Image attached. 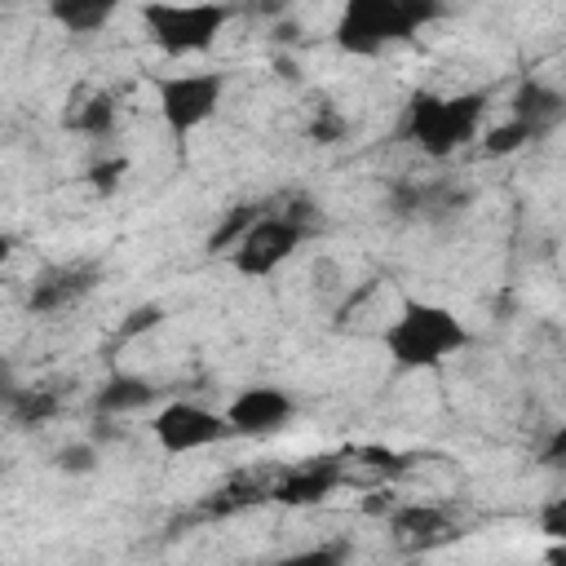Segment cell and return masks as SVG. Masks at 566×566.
Masks as SVG:
<instances>
[{
	"label": "cell",
	"instance_id": "6da1fadb",
	"mask_svg": "<svg viewBox=\"0 0 566 566\" xmlns=\"http://www.w3.org/2000/svg\"><path fill=\"white\" fill-rule=\"evenodd\" d=\"M469 345V327L447 310V305H433V301H416V296H402L398 305V318L385 327V349L398 367L407 371H424V367H438L447 363L451 354H460Z\"/></svg>",
	"mask_w": 566,
	"mask_h": 566
},
{
	"label": "cell",
	"instance_id": "7a4b0ae2",
	"mask_svg": "<svg viewBox=\"0 0 566 566\" xmlns=\"http://www.w3.org/2000/svg\"><path fill=\"white\" fill-rule=\"evenodd\" d=\"M491 93L473 88V93H455V97H438V93H411L407 115H402V137L416 142L429 159H447L455 155L482 124Z\"/></svg>",
	"mask_w": 566,
	"mask_h": 566
},
{
	"label": "cell",
	"instance_id": "3957f363",
	"mask_svg": "<svg viewBox=\"0 0 566 566\" xmlns=\"http://www.w3.org/2000/svg\"><path fill=\"white\" fill-rule=\"evenodd\" d=\"M234 18V4L226 0H146L142 4V27L150 31L155 49L168 57H186V53H203L212 49V40L226 31V22Z\"/></svg>",
	"mask_w": 566,
	"mask_h": 566
},
{
	"label": "cell",
	"instance_id": "277c9868",
	"mask_svg": "<svg viewBox=\"0 0 566 566\" xmlns=\"http://www.w3.org/2000/svg\"><path fill=\"white\" fill-rule=\"evenodd\" d=\"M416 22L407 18L402 0H345L340 18H336V49L349 57H376L385 44L394 40H411Z\"/></svg>",
	"mask_w": 566,
	"mask_h": 566
},
{
	"label": "cell",
	"instance_id": "5b68a950",
	"mask_svg": "<svg viewBox=\"0 0 566 566\" xmlns=\"http://www.w3.org/2000/svg\"><path fill=\"white\" fill-rule=\"evenodd\" d=\"M310 234H318V230L301 226V221L287 217V212H261V217L239 234V243L230 248V265H234L239 274H248V279H265V274H274Z\"/></svg>",
	"mask_w": 566,
	"mask_h": 566
},
{
	"label": "cell",
	"instance_id": "8992f818",
	"mask_svg": "<svg viewBox=\"0 0 566 566\" xmlns=\"http://www.w3.org/2000/svg\"><path fill=\"white\" fill-rule=\"evenodd\" d=\"M159 97V115L168 124V133L186 137L199 124H208L226 97V71H190V75H164L155 84Z\"/></svg>",
	"mask_w": 566,
	"mask_h": 566
},
{
	"label": "cell",
	"instance_id": "52a82bcc",
	"mask_svg": "<svg viewBox=\"0 0 566 566\" xmlns=\"http://www.w3.org/2000/svg\"><path fill=\"white\" fill-rule=\"evenodd\" d=\"M155 429V442L168 451V455H186V451H203V447H217L230 438V420L226 411H212V407H199V402H168L155 411L150 420Z\"/></svg>",
	"mask_w": 566,
	"mask_h": 566
},
{
	"label": "cell",
	"instance_id": "ba28073f",
	"mask_svg": "<svg viewBox=\"0 0 566 566\" xmlns=\"http://www.w3.org/2000/svg\"><path fill=\"white\" fill-rule=\"evenodd\" d=\"M292 416H296L292 394H283V389H274V385H248V389H239V394L230 398V407H226L230 433H248V438L279 433Z\"/></svg>",
	"mask_w": 566,
	"mask_h": 566
},
{
	"label": "cell",
	"instance_id": "9c48e42d",
	"mask_svg": "<svg viewBox=\"0 0 566 566\" xmlns=\"http://www.w3.org/2000/svg\"><path fill=\"white\" fill-rule=\"evenodd\" d=\"M102 279V265L97 261H66V265H53L44 270L31 292H27V310L31 314H62L71 305H80Z\"/></svg>",
	"mask_w": 566,
	"mask_h": 566
},
{
	"label": "cell",
	"instance_id": "30bf717a",
	"mask_svg": "<svg viewBox=\"0 0 566 566\" xmlns=\"http://www.w3.org/2000/svg\"><path fill=\"white\" fill-rule=\"evenodd\" d=\"M340 478H345V464H340L336 455H314V460L292 464V469L274 482L270 495H274L279 504L301 509V504H318V500H327V495L340 486Z\"/></svg>",
	"mask_w": 566,
	"mask_h": 566
},
{
	"label": "cell",
	"instance_id": "8fae6325",
	"mask_svg": "<svg viewBox=\"0 0 566 566\" xmlns=\"http://www.w3.org/2000/svg\"><path fill=\"white\" fill-rule=\"evenodd\" d=\"M509 106H513V119H526L539 137L553 133L562 124V115H566V97L557 88H548L544 80H522Z\"/></svg>",
	"mask_w": 566,
	"mask_h": 566
},
{
	"label": "cell",
	"instance_id": "7c38bea8",
	"mask_svg": "<svg viewBox=\"0 0 566 566\" xmlns=\"http://www.w3.org/2000/svg\"><path fill=\"white\" fill-rule=\"evenodd\" d=\"M159 398V385L146 380V376H111L97 394H93V411L97 416H124V411H142Z\"/></svg>",
	"mask_w": 566,
	"mask_h": 566
},
{
	"label": "cell",
	"instance_id": "4fadbf2b",
	"mask_svg": "<svg viewBox=\"0 0 566 566\" xmlns=\"http://www.w3.org/2000/svg\"><path fill=\"white\" fill-rule=\"evenodd\" d=\"M119 4L124 0H49V18L71 35H93L119 13Z\"/></svg>",
	"mask_w": 566,
	"mask_h": 566
},
{
	"label": "cell",
	"instance_id": "5bb4252c",
	"mask_svg": "<svg viewBox=\"0 0 566 566\" xmlns=\"http://www.w3.org/2000/svg\"><path fill=\"white\" fill-rule=\"evenodd\" d=\"M4 411L18 429H35V424H49L53 416H62V394L49 389V385H31V389L18 385L13 398L4 402Z\"/></svg>",
	"mask_w": 566,
	"mask_h": 566
},
{
	"label": "cell",
	"instance_id": "9a60e30c",
	"mask_svg": "<svg viewBox=\"0 0 566 566\" xmlns=\"http://www.w3.org/2000/svg\"><path fill=\"white\" fill-rule=\"evenodd\" d=\"M389 526H394L402 539H411V544H433L438 535L451 531V517H447L438 504H398V509L389 513Z\"/></svg>",
	"mask_w": 566,
	"mask_h": 566
},
{
	"label": "cell",
	"instance_id": "2e32d148",
	"mask_svg": "<svg viewBox=\"0 0 566 566\" xmlns=\"http://www.w3.org/2000/svg\"><path fill=\"white\" fill-rule=\"evenodd\" d=\"M62 124L71 133H84V137H106L115 128V97L111 93H88L75 111H66Z\"/></svg>",
	"mask_w": 566,
	"mask_h": 566
},
{
	"label": "cell",
	"instance_id": "e0dca14e",
	"mask_svg": "<svg viewBox=\"0 0 566 566\" xmlns=\"http://www.w3.org/2000/svg\"><path fill=\"white\" fill-rule=\"evenodd\" d=\"M261 212H265L261 203H234V208L221 217V226L208 234V252H230V248L239 243V234H243Z\"/></svg>",
	"mask_w": 566,
	"mask_h": 566
},
{
	"label": "cell",
	"instance_id": "ac0fdd59",
	"mask_svg": "<svg viewBox=\"0 0 566 566\" xmlns=\"http://www.w3.org/2000/svg\"><path fill=\"white\" fill-rule=\"evenodd\" d=\"M526 142H539V133L526 124V119H504V124H495L491 133H486V142H482V150L486 155H513V150H522Z\"/></svg>",
	"mask_w": 566,
	"mask_h": 566
},
{
	"label": "cell",
	"instance_id": "d6986e66",
	"mask_svg": "<svg viewBox=\"0 0 566 566\" xmlns=\"http://www.w3.org/2000/svg\"><path fill=\"white\" fill-rule=\"evenodd\" d=\"M305 133H310V137H314L318 146H336V142H340V137L349 133V119H345V115H340L336 106H318Z\"/></svg>",
	"mask_w": 566,
	"mask_h": 566
},
{
	"label": "cell",
	"instance_id": "ffe728a7",
	"mask_svg": "<svg viewBox=\"0 0 566 566\" xmlns=\"http://www.w3.org/2000/svg\"><path fill=\"white\" fill-rule=\"evenodd\" d=\"M53 464H57L62 473H71V478H84V473L97 469V447H93V442H66V447L53 455Z\"/></svg>",
	"mask_w": 566,
	"mask_h": 566
},
{
	"label": "cell",
	"instance_id": "44dd1931",
	"mask_svg": "<svg viewBox=\"0 0 566 566\" xmlns=\"http://www.w3.org/2000/svg\"><path fill=\"white\" fill-rule=\"evenodd\" d=\"M124 172H128V159H124V155L97 159V164L88 168V186H93L97 195H115V190H119V181H124Z\"/></svg>",
	"mask_w": 566,
	"mask_h": 566
},
{
	"label": "cell",
	"instance_id": "7402d4cb",
	"mask_svg": "<svg viewBox=\"0 0 566 566\" xmlns=\"http://www.w3.org/2000/svg\"><path fill=\"white\" fill-rule=\"evenodd\" d=\"M539 531H544L548 539H566V500H562V495H553V500L539 509Z\"/></svg>",
	"mask_w": 566,
	"mask_h": 566
},
{
	"label": "cell",
	"instance_id": "603a6c76",
	"mask_svg": "<svg viewBox=\"0 0 566 566\" xmlns=\"http://www.w3.org/2000/svg\"><path fill=\"white\" fill-rule=\"evenodd\" d=\"M159 323H164V310H159V305H142V310H133V314H128V323L119 327V336L128 340V336L150 332V327H159Z\"/></svg>",
	"mask_w": 566,
	"mask_h": 566
},
{
	"label": "cell",
	"instance_id": "cb8c5ba5",
	"mask_svg": "<svg viewBox=\"0 0 566 566\" xmlns=\"http://www.w3.org/2000/svg\"><path fill=\"white\" fill-rule=\"evenodd\" d=\"M539 464H544V469H562V464H566V429H562V424H557V429L548 433V442L539 447Z\"/></svg>",
	"mask_w": 566,
	"mask_h": 566
},
{
	"label": "cell",
	"instance_id": "d4e9b609",
	"mask_svg": "<svg viewBox=\"0 0 566 566\" xmlns=\"http://www.w3.org/2000/svg\"><path fill=\"white\" fill-rule=\"evenodd\" d=\"M243 13H248V18H270V22H279V18L287 13V0H243Z\"/></svg>",
	"mask_w": 566,
	"mask_h": 566
},
{
	"label": "cell",
	"instance_id": "484cf974",
	"mask_svg": "<svg viewBox=\"0 0 566 566\" xmlns=\"http://www.w3.org/2000/svg\"><path fill=\"white\" fill-rule=\"evenodd\" d=\"M13 389H18V380H13V367H9V358H0V407L13 398Z\"/></svg>",
	"mask_w": 566,
	"mask_h": 566
},
{
	"label": "cell",
	"instance_id": "4316f807",
	"mask_svg": "<svg viewBox=\"0 0 566 566\" xmlns=\"http://www.w3.org/2000/svg\"><path fill=\"white\" fill-rule=\"evenodd\" d=\"M9 256H13V234H4V230H0V265H4Z\"/></svg>",
	"mask_w": 566,
	"mask_h": 566
},
{
	"label": "cell",
	"instance_id": "83f0119b",
	"mask_svg": "<svg viewBox=\"0 0 566 566\" xmlns=\"http://www.w3.org/2000/svg\"><path fill=\"white\" fill-rule=\"evenodd\" d=\"M0 473H4V464H0Z\"/></svg>",
	"mask_w": 566,
	"mask_h": 566
}]
</instances>
